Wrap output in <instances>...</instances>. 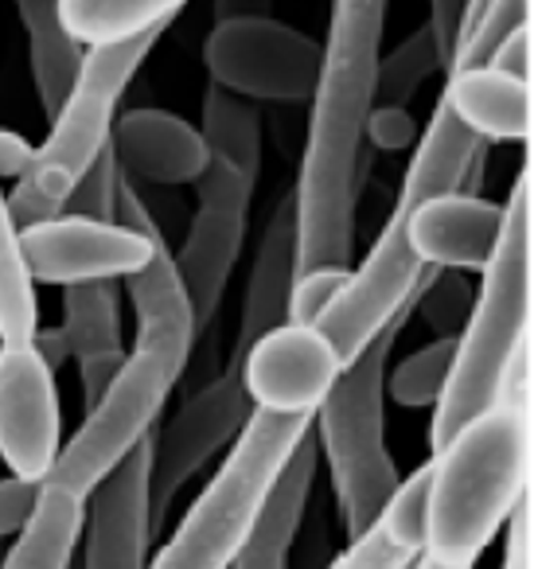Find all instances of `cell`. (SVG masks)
Returning a JSON list of instances; mask_svg holds the SVG:
<instances>
[{"mask_svg": "<svg viewBox=\"0 0 534 569\" xmlns=\"http://www.w3.org/2000/svg\"><path fill=\"white\" fill-rule=\"evenodd\" d=\"M386 4L332 0L328 56L313 98L305 157L293 183L297 199V277L313 269H352L355 211L363 188V141L378 106Z\"/></svg>", "mask_w": 534, "mask_h": 569, "instance_id": "6da1fadb", "label": "cell"}, {"mask_svg": "<svg viewBox=\"0 0 534 569\" xmlns=\"http://www.w3.org/2000/svg\"><path fill=\"white\" fill-rule=\"evenodd\" d=\"M479 144L484 141L456 118L448 98L441 94L429 126L417 137L406 180H402V191L394 199L390 214H386L383 230H378L375 246L347 273V284L339 289V297L316 320L320 332L339 348L344 363L363 356V348L375 343L429 289V277L437 269H429L414 253L409 222H414L417 207L429 203L433 196H445V191L461 188L464 172L476 164Z\"/></svg>", "mask_w": 534, "mask_h": 569, "instance_id": "7a4b0ae2", "label": "cell"}, {"mask_svg": "<svg viewBox=\"0 0 534 569\" xmlns=\"http://www.w3.org/2000/svg\"><path fill=\"white\" fill-rule=\"evenodd\" d=\"M425 553L441 566L476 569L531 488V429L518 406L500 402L456 429L429 460Z\"/></svg>", "mask_w": 534, "mask_h": 569, "instance_id": "3957f363", "label": "cell"}, {"mask_svg": "<svg viewBox=\"0 0 534 569\" xmlns=\"http://www.w3.org/2000/svg\"><path fill=\"white\" fill-rule=\"evenodd\" d=\"M534 309V172H518L507 199L500 250L479 273V293L456 348L453 382L433 410L429 445L441 449L456 429L503 402L511 367L526 348Z\"/></svg>", "mask_w": 534, "mask_h": 569, "instance_id": "277c9868", "label": "cell"}, {"mask_svg": "<svg viewBox=\"0 0 534 569\" xmlns=\"http://www.w3.org/2000/svg\"><path fill=\"white\" fill-rule=\"evenodd\" d=\"M316 418L254 410L250 426L230 445L222 468L211 476L184 522L149 569H235L258 530L285 468L293 465Z\"/></svg>", "mask_w": 534, "mask_h": 569, "instance_id": "5b68a950", "label": "cell"}, {"mask_svg": "<svg viewBox=\"0 0 534 569\" xmlns=\"http://www.w3.org/2000/svg\"><path fill=\"white\" fill-rule=\"evenodd\" d=\"M409 312L414 305L375 343H367L363 356L347 363L324 410L316 413V445L328 460L332 491H336L347 538H359L363 530L375 527L406 480L386 445V398H390L386 379H390V351Z\"/></svg>", "mask_w": 534, "mask_h": 569, "instance_id": "8992f818", "label": "cell"}, {"mask_svg": "<svg viewBox=\"0 0 534 569\" xmlns=\"http://www.w3.org/2000/svg\"><path fill=\"white\" fill-rule=\"evenodd\" d=\"M165 32H149L134 43L118 48H90L82 59V71L67 102L51 118L48 141L36 149V160L17 188L9 191V207L17 227H36L67 211L82 176L95 168V160L110 149L118 106L126 98L129 82L137 79L145 56L157 48Z\"/></svg>", "mask_w": 534, "mask_h": 569, "instance_id": "52a82bcc", "label": "cell"}, {"mask_svg": "<svg viewBox=\"0 0 534 569\" xmlns=\"http://www.w3.org/2000/svg\"><path fill=\"white\" fill-rule=\"evenodd\" d=\"M191 359L157 343H134L126 367L106 390V398L87 410L79 433L63 445L56 472L43 488H63L79 499H90L149 433L160 429V413L172 390L180 387Z\"/></svg>", "mask_w": 534, "mask_h": 569, "instance_id": "ba28073f", "label": "cell"}, {"mask_svg": "<svg viewBox=\"0 0 534 569\" xmlns=\"http://www.w3.org/2000/svg\"><path fill=\"white\" fill-rule=\"evenodd\" d=\"M157 227L137 180H121L118 222L90 214H56L48 222L20 230V253L43 284H82V281H129L152 261Z\"/></svg>", "mask_w": 534, "mask_h": 569, "instance_id": "9c48e42d", "label": "cell"}, {"mask_svg": "<svg viewBox=\"0 0 534 569\" xmlns=\"http://www.w3.org/2000/svg\"><path fill=\"white\" fill-rule=\"evenodd\" d=\"M324 56L320 40L274 17L215 20L204 40V67L215 87L258 106H313Z\"/></svg>", "mask_w": 534, "mask_h": 569, "instance_id": "30bf717a", "label": "cell"}, {"mask_svg": "<svg viewBox=\"0 0 534 569\" xmlns=\"http://www.w3.org/2000/svg\"><path fill=\"white\" fill-rule=\"evenodd\" d=\"M258 180L243 172V168L227 164L215 157L207 176L196 183V219L188 222L176 261H180V277L188 284L191 309H196L199 340L211 332L219 305L227 297L230 273H235L238 258L246 246V222H250V203Z\"/></svg>", "mask_w": 534, "mask_h": 569, "instance_id": "8fae6325", "label": "cell"}, {"mask_svg": "<svg viewBox=\"0 0 534 569\" xmlns=\"http://www.w3.org/2000/svg\"><path fill=\"white\" fill-rule=\"evenodd\" d=\"M254 418L250 390L238 367H222L211 382L191 390L184 406L157 429L152 452V527L160 530L168 507L184 488L211 465L215 452L235 445Z\"/></svg>", "mask_w": 534, "mask_h": 569, "instance_id": "7c38bea8", "label": "cell"}, {"mask_svg": "<svg viewBox=\"0 0 534 569\" xmlns=\"http://www.w3.org/2000/svg\"><path fill=\"white\" fill-rule=\"evenodd\" d=\"M63 445L56 371L36 343H0V460L12 476L48 483Z\"/></svg>", "mask_w": 534, "mask_h": 569, "instance_id": "4fadbf2b", "label": "cell"}, {"mask_svg": "<svg viewBox=\"0 0 534 569\" xmlns=\"http://www.w3.org/2000/svg\"><path fill=\"white\" fill-rule=\"evenodd\" d=\"M347 371L339 348L320 332V325L285 320L261 336L243 359V382L250 390L254 410L316 418Z\"/></svg>", "mask_w": 534, "mask_h": 569, "instance_id": "5bb4252c", "label": "cell"}, {"mask_svg": "<svg viewBox=\"0 0 534 569\" xmlns=\"http://www.w3.org/2000/svg\"><path fill=\"white\" fill-rule=\"evenodd\" d=\"M152 452L149 433L137 452L87 499V535H82V569H149L152 527Z\"/></svg>", "mask_w": 534, "mask_h": 569, "instance_id": "9a60e30c", "label": "cell"}, {"mask_svg": "<svg viewBox=\"0 0 534 569\" xmlns=\"http://www.w3.org/2000/svg\"><path fill=\"white\" fill-rule=\"evenodd\" d=\"M113 152L129 180L149 188H180L199 183L211 168V144L204 129L188 126L168 110H129L113 126Z\"/></svg>", "mask_w": 534, "mask_h": 569, "instance_id": "2e32d148", "label": "cell"}, {"mask_svg": "<svg viewBox=\"0 0 534 569\" xmlns=\"http://www.w3.org/2000/svg\"><path fill=\"white\" fill-rule=\"evenodd\" d=\"M503 222H507V203H487V199L456 188L417 207L414 222H409V242L429 269L484 273L500 250Z\"/></svg>", "mask_w": 534, "mask_h": 569, "instance_id": "e0dca14e", "label": "cell"}, {"mask_svg": "<svg viewBox=\"0 0 534 569\" xmlns=\"http://www.w3.org/2000/svg\"><path fill=\"white\" fill-rule=\"evenodd\" d=\"M293 281H297V199H293V191H289V196L274 207V214H269V222H266V234H261V242H258V253H254L230 367L243 371L246 351H250L261 336H269L274 328H281L285 320H289Z\"/></svg>", "mask_w": 534, "mask_h": 569, "instance_id": "ac0fdd59", "label": "cell"}, {"mask_svg": "<svg viewBox=\"0 0 534 569\" xmlns=\"http://www.w3.org/2000/svg\"><path fill=\"white\" fill-rule=\"evenodd\" d=\"M445 98L479 141H526L534 129V82L479 63L448 74Z\"/></svg>", "mask_w": 534, "mask_h": 569, "instance_id": "d6986e66", "label": "cell"}, {"mask_svg": "<svg viewBox=\"0 0 534 569\" xmlns=\"http://www.w3.org/2000/svg\"><path fill=\"white\" fill-rule=\"evenodd\" d=\"M129 301H134L137 317V343H157V348H172L180 356H196L199 328L196 309H191L188 284L180 277V261L168 250L165 227H157V250L152 261L141 273L129 277Z\"/></svg>", "mask_w": 534, "mask_h": 569, "instance_id": "ffe728a7", "label": "cell"}, {"mask_svg": "<svg viewBox=\"0 0 534 569\" xmlns=\"http://www.w3.org/2000/svg\"><path fill=\"white\" fill-rule=\"evenodd\" d=\"M429 465L409 472L386 511L359 538H347V550L328 569H414L425 553V507H429Z\"/></svg>", "mask_w": 534, "mask_h": 569, "instance_id": "44dd1931", "label": "cell"}, {"mask_svg": "<svg viewBox=\"0 0 534 569\" xmlns=\"http://www.w3.org/2000/svg\"><path fill=\"white\" fill-rule=\"evenodd\" d=\"M316 457H320V445L308 433L305 445L297 449V457H293V465L285 468L281 483H277L274 499H269L266 515H261L258 530L246 542L235 569H289V553L293 542H297L300 519H305V507H308V491H313L316 480Z\"/></svg>", "mask_w": 534, "mask_h": 569, "instance_id": "7402d4cb", "label": "cell"}, {"mask_svg": "<svg viewBox=\"0 0 534 569\" xmlns=\"http://www.w3.org/2000/svg\"><path fill=\"white\" fill-rule=\"evenodd\" d=\"M20 20L28 32V56H32V82L48 118H56L59 106L75 90L82 71V43L63 28L59 0H17Z\"/></svg>", "mask_w": 534, "mask_h": 569, "instance_id": "603a6c76", "label": "cell"}, {"mask_svg": "<svg viewBox=\"0 0 534 569\" xmlns=\"http://www.w3.org/2000/svg\"><path fill=\"white\" fill-rule=\"evenodd\" d=\"M87 535V499L63 488H43L32 522L9 546L0 569H71Z\"/></svg>", "mask_w": 534, "mask_h": 569, "instance_id": "cb8c5ba5", "label": "cell"}, {"mask_svg": "<svg viewBox=\"0 0 534 569\" xmlns=\"http://www.w3.org/2000/svg\"><path fill=\"white\" fill-rule=\"evenodd\" d=\"M188 0H59L63 28L82 48H118L149 32H168Z\"/></svg>", "mask_w": 534, "mask_h": 569, "instance_id": "d4e9b609", "label": "cell"}, {"mask_svg": "<svg viewBox=\"0 0 534 569\" xmlns=\"http://www.w3.org/2000/svg\"><path fill=\"white\" fill-rule=\"evenodd\" d=\"M40 332L36 281L20 253V227L9 196L0 191V343H32Z\"/></svg>", "mask_w": 534, "mask_h": 569, "instance_id": "484cf974", "label": "cell"}, {"mask_svg": "<svg viewBox=\"0 0 534 569\" xmlns=\"http://www.w3.org/2000/svg\"><path fill=\"white\" fill-rule=\"evenodd\" d=\"M204 137L211 157L243 168L250 180L261 176V113L254 102L211 82L204 94Z\"/></svg>", "mask_w": 534, "mask_h": 569, "instance_id": "4316f807", "label": "cell"}, {"mask_svg": "<svg viewBox=\"0 0 534 569\" xmlns=\"http://www.w3.org/2000/svg\"><path fill=\"white\" fill-rule=\"evenodd\" d=\"M75 359L106 356L121 348V305L113 281L63 284V325Z\"/></svg>", "mask_w": 534, "mask_h": 569, "instance_id": "83f0119b", "label": "cell"}, {"mask_svg": "<svg viewBox=\"0 0 534 569\" xmlns=\"http://www.w3.org/2000/svg\"><path fill=\"white\" fill-rule=\"evenodd\" d=\"M456 348H461V340L445 336V340H433L425 348L409 351L390 371V379H386L390 402L406 406V410H437L448 382H453Z\"/></svg>", "mask_w": 534, "mask_h": 569, "instance_id": "f1b7e54d", "label": "cell"}, {"mask_svg": "<svg viewBox=\"0 0 534 569\" xmlns=\"http://www.w3.org/2000/svg\"><path fill=\"white\" fill-rule=\"evenodd\" d=\"M523 24H531L526 0H468V24H464L461 43H456L448 74L461 71V67L492 63V56L507 43V36H515Z\"/></svg>", "mask_w": 534, "mask_h": 569, "instance_id": "f546056e", "label": "cell"}, {"mask_svg": "<svg viewBox=\"0 0 534 569\" xmlns=\"http://www.w3.org/2000/svg\"><path fill=\"white\" fill-rule=\"evenodd\" d=\"M441 67H445V59H441L433 28H417L406 43H398V48L378 59V102L406 106L425 87V79L433 71H441Z\"/></svg>", "mask_w": 534, "mask_h": 569, "instance_id": "4dcf8cb0", "label": "cell"}, {"mask_svg": "<svg viewBox=\"0 0 534 569\" xmlns=\"http://www.w3.org/2000/svg\"><path fill=\"white\" fill-rule=\"evenodd\" d=\"M121 180H126V172H121L118 152H113V144H110V149L95 160V168L82 176V183L75 188L67 211H71V214H90V219H102V222H118Z\"/></svg>", "mask_w": 534, "mask_h": 569, "instance_id": "1f68e13d", "label": "cell"}, {"mask_svg": "<svg viewBox=\"0 0 534 569\" xmlns=\"http://www.w3.org/2000/svg\"><path fill=\"white\" fill-rule=\"evenodd\" d=\"M352 269H313V273H300L293 281V301H289V320L297 325H316L324 317L332 301L339 297V289L347 284Z\"/></svg>", "mask_w": 534, "mask_h": 569, "instance_id": "d6a6232c", "label": "cell"}, {"mask_svg": "<svg viewBox=\"0 0 534 569\" xmlns=\"http://www.w3.org/2000/svg\"><path fill=\"white\" fill-rule=\"evenodd\" d=\"M367 137H370V144H378V149H406V144H414L417 126L406 113V106H383L378 102L375 110H370Z\"/></svg>", "mask_w": 534, "mask_h": 569, "instance_id": "836d02e7", "label": "cell"}, {"mask_svg": "<svg viewBox=\"0 0 534 569\" xmlns=\"http://www.w3.org/2000/svg\"><path fill=\"white\" fill-rule=\"evenodd\" d=\"M464 24H468V0H429V28L437 36L441 59H445V71L453 67L456 43L464 36Z\"/></svg>", "mask_w": 534, "mask_h": 569, "instance_id": "e575fe53", "label": "cell"}, {"mask_svg": "<svg viewBox=\"0 0 534 569\" xmlns=\"http://www.w3.org/2000/svg\"><path fill=\"white\" fill-rule=\"evenodd\" d=\"M507 553H503V569H534V491L526 488L518 511L507 522Z\"/></svg>", "mask_w": 534, "mask_h": 569, "instance_id": "d590c367", "label": "cell"}, {"mask_svg": "<svg viewBox=\"0 0 534 569\" xmlns=\"http://www.w3.org/2000/svg\"><path fill=\"white\" fill-rule=\"evenodd\" d=\"M129 351H106V356H87L79 359V371H82V398H87V410H95L98 402L106 398V390L113 387V379L121 375L126 367Z\"/></svg>", "mask_w": 534, "mask_h": 569, "instance_id": "8d00e7d4", "label": "cell"}, {"mask_svg": "<svg viewBox=\"0 0 534 569\" xmlns=\"http://www.w3.org/2000/svg\"><path fill=\"white\" fill-rule=\"evenodd\" d=\"M492 67H503V71L518 74V79H531V67H534V28L523 24L515 36H507V43H503V48L492 56Z\"/></svg>", "mask_w": 534, "mask_h": 569, "instance_id": "74e56055", "label": "cell"}, {"mask_svg": "<svg viewBox=\"0 0 534 569\" xmlns=\"http://www.w3.org/2000/svg\"><path fill=\"white\" fill-rule=\"evenodd\" d=\"M36 160V149L12 129H0V176H24Z\"/></svg>", "mask_w": 534, "mask_h": 569, "instance_id": "f35d334b", "label": "cell"}, {"mask_svg": "<svg viewBox=\"0 0 534 569\" xmlns=\"http://www.w3.org/2000/svg\"><path fill=\"white\" fill-rule=\"evenodd\" d=\"M32 343H36V348H40V356L48 359L51 371H59V367H63L67 359L75 356V351H71V340H67L63 328H40Z\"/></svg>", "mask_w": 534, "mask_h": 569, "instance_id": "ab89813d", "label": "cell"}, {"mask_svg": "<svg viewBox=\"0 0 534 569\" xmlns=\"http://www.w3.org/2000/svg\"><path fill=\"white\" fill-rule=\"evenodd\" d=\"M269 17V0H215V20Z\"/></svg>", "mask_w": 534, "mask_h": 569, "instance_id": "60d3db41", "label": "cell"}, {"mask_svg": "<svg viewBox=\"0 0 534 569\" xmlns=\"http://www.w3.org/2000/svg\"><path fill=\"white\" fill-rule=\"evenodd\" d=\"M414 569H453V566H441V561H433L429 553H422V558H417V566Z\"/></svg>", "mask_w": 534, "mask_h": 569, "instance_id": "b9f144b4", "label": "cell"}]
</instances>
